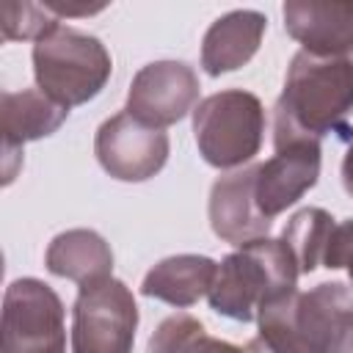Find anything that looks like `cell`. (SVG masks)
<instances>
[{
	"label": "cell",
	"instance_id": "cell-1",
	"mask_svg": "<svg viewBox=\"0 0 353 353\" xmlns=\"http://www.w3.org/2000/svg\"><path fill=\"white\" fill-rule=\"evenodd\" d=\"M259 353H353V287L320 281L292 290L256 314Z\"/></svg>",
	"mask_w": 353,
	"mask_h": 353
},
{
	"label": "cell",
	"instance_id": "cell-2",
	"mask_svg": "<svg viewBox=\"0 0 353 353\" xmlns=\"http://www.w3.org/2000/svg\"><path fill=\"white\" fill-rule=\"evenodd\" d=\"M353 113V58H317L295 52L273 108V135L353 141L347 116Z\"/></svg>",
	"mask_w": 353,
	"mask_h": 353
},
{
	"label": "cell",
	"instance_id": "cell-3",
	"mask_svg": "<svg viewBox=\"0 0 353 353\" xmlns=\"http://www.w3.org/2000/svg\"><path fill=\"white\" fill-rule=\"evenodd\" d=\"M298 262L281 240L259 237L218 262L215 281L207 292L210 309L237 320H256L259 309L270 301L298 290Z\"/></svg>",
	"mask_w": 353,
	"mask_h": 353
},
{
	"label": "cell",
	"instance_id": "cell-4",
	"mask_svg": "<svg viewBox=\"0 0 353 353\" xmlns=\"http://www.w3.org/2000/svg\"><path fill=\"white\" fill-rule=\"evenodd\" d=\"M113 72L108 47L72 25H55L33 44L36 88L63 108L85 105L99 97Z\"/></svg>",
	"mask_w": 353,
	"mask_h": 353
},
{
	"label": "cell",
	"instance_id": "cell-5",
	"mask_svg": "<svg viewBox=\"0 0 353 353\" xmlns=\"http://www.w3.org/2000/svg\"><path fill=\"white\" fill-rule=\"evenodd\" d=\"M193 135L207 165L245 168L262 149L265 108L256 94L243 88L210 94L193 110Z\"/></svg>",
	"mask_w": 353,
	"mask_h": 353
},
{
	"label": "cell",
	"instance_id": "cell-6",
	"mask_svg": "<svg viewBox=\"0 0 353 353\" xmlns=\"http://www.w3.org/2000/svg\"><path fill=\"white\" fill-rule=\"evenodd\" d=\"M138 303L121 279H102L77 290L72 306V353H132Z\"/></svg>",
	"mask_w": 353,
	"mask_h": 353
},
{
	"label": "cell",
	"instance_id": "cell-7",
	"mask_svg": "<svg viewBox=\"0 0 353 353\" xmlns=\"http://www.w3.org/2000/svg\"><path fill=\"white\" fill-rule=\"evenodd\" d=\"M0 353H66V309L41 279H14L3 295Z\"/></svg>",
	"mask_w": 353,
	"mask_h": 353
},
{
	"label": "cell",
	"instance_id": "cell-8",
	"mask_svg": "<svg viewBox=\"0 0 353 353\" xmlns=\"http://www.w3.org/2000/svg\"><path fill=\"white\" fill-rule=\"evenodd\" d=\"M171 143L163 130L146 127L127 110L105 119L94 138V154L119 182H146L163 171Z\"/></svg>",
	"mask_w": 353,
	"mask_h": 353
},
{
	"label": "cell",
	"instance_id": "cell-9",
	"mask_svg": "<svg viewBox=\"0 0 353 353\" xmlns=\"http://www.w3.org/2000/svg\"><path fill=\"white\" fill-rule=\"evenodd\" d=\"M276 154L256 165L254 199L265 218L281 215L320 179L323 149L306 135H273Z\"/></svg>",
	"mask_w": 353,
	"mask_h": 353
},
{
	"label": "cell",
	"instance_id": "cell-10",
	"mask_svg": "<svg viewBox=\"0 0 353 353\" xmlns=\"http://www.w3.org/2000/svg\"><path fill=\"white\" fill-rule=\"evenodd\" d=\"M199 91V74L185 61H152L132 77L124 110L146 127L165 130L196 110Z\"/></svg>",
	"mask_w": 353,
	"mask_h": 353
},
{
	"label": "cell",
	"instance_id": "cell-11",
	"mask_svg": "<svg viewBox=\"0 0 353 353\" xmlns=\"http://www.w3.org/2000/svg\"><path fill=\"white\" fill-rule=\"evenodd\" d=\"M69 116V108L58 105L39 88L3 91L0 94V132H3V185H8L22 165V146L52 135Z\"/></svg>",
	"mask_w": 353,
	"mask_h": 353
},
{
	"label": "cell",
	"instance_id": "cell-12",
	"mask_svg": "<svg viewBox=\"0 0 353 353\" xmlns=\"http://www.w3.org/2000/svg\"><path fill=\"white\" fill-rule=\"evenodd\" d=\"M287 33L303 52L317 58L353 55V3L287 0L281 8Z\"/></svg>",
	"mask_w": 353,
	"mask_h": 353
},
{
	"label": "cell",
	"instance_id": "cell-13",
	"mask_svg": "<svg viewBox=\"0 0 353 353\" xmlns=\"http://www.w3.org/2000/svg\"><path fill=\"white\" fill-rule=\"evenodd\" d=\"M254 182H256V165H245L215 179L207 210H210V226L215 237H221L223 243L245 245L251 240L268 237L273 221L259 212L254 199Z\"/></svg>",
	"mask_w": 353,
	"mask_h": 353
},
{
	"label": "cell",
	"instance_id": "cell-14",
	"mask_svg": "<svg viewBox=\"0 0 353 353\" xmlns=\"http://www.w3.org/2000/svg\"><path fill=\"white\" fill-rule=\"evenodd\" d=\"M268 19L259 11L251 8H237L223 17H218L201 41V66L210 77H221L226 72H234L245 66L265 36Z\"/></svg>",
	"mask_w": 353,
	"mask_h": 353
},
{
	"label": "cell",
	"instance_id": "cell-15",
	"mask_svg": "<svg viewBox=\"0 0 353 353\" xmlns=\"http://www.w3.org/2000/svg\"><path fill=\"white\" fill-rule=\"evenodd\" d=\"M44 265L52 276L85 287L113 276V251L94 229H66L50 240Z\"/></svg>",
	"mask_w": 353,
	"mask_h": 353
},
{
	"label": "cell",
	"instance_id": "cell-16",
	"mask_svg": "<svg viewBox=\"0 0 353 353\" xmlns=\"http://www.w3.org/2000/svg\"><path fill=\"white\" fill-rule=\"evenodd\" d=\"M218 262L204 254H176L160 259L141 281V295L171 303L176 309L193 306L215 281Z\"/></svg>",
	"mask_w": 353,
	"mask_h": 353
},
{
	"label": "cell",
	"instance_id": "cell-17",
	"mask_svg": "<svg viewBox=\"0 0 353 353\" xmlns=\"http://www.w3.org/2000/svg\"><path fill=\"white\" fill-rule=\"evenodd\" d=\"M331 232H334V218H331V212H325L320 207H303L287 221L279 240L295 256L301 276L314 273L323 265Z\"/></svg>",
	"mask_w": 353,
	"mask_h": 353
},
{
	"label": "cell",
	"instance_id": "cell-18",
	"mask_svg": "<svg viewBox=\"0 0 353 353\" xmlns=\"http://www.w3.org/2000/svg\"><path fill=\"white\" fill-rule=\"evenodd\" d=\"M146 353H251V350H243L232 342L210 336L201 320L179 312V314L165 317L154 328Z\"/></svg>",
	"mask_w": 353,
	"mask_h": 353
},
{
	"label": "cell",
	"instance_id": "cell-19",
	"mask_svg": "<svg viewBox=\"0 0 353 353\" xmlns=\"http://www.w3.org/2000/svg\"><path fill=\"white\" fill-rule=\"evenodd\" d=\"M0 17H3L0 28H3V39L6 41H33L36 44L55 25H61V19L44 3H28V0L3 3Z\"/></svg>",
	"mask_w": 353,
	"mask_h": 353
},
{
	"label": "cell",
	"instance_id": "cell-20",
	"mask_svg": "<svg viewBox=\"0 0 353 353\" xmlns=\"http://www.w3.org/2000/svg\"><path fill=\"white\" fill-rule=\"evenodd\" d=\"M323 268H328V270H347L350 287H353V218H347L342 223H334V232H331L328 245H325Z\"/></svg>",
	"mask_w": 353,
	"mask_h": 353
},
{
	"label": "cell",
	"instance_id": "cell-21",
	"mask_svg": "<svg viewBox=\"0 0 353 353\" xmlns=\"http://www.w3.org/2000/svg\"><path fill=\"white\" fill-rule=\"evenodd\" d=\"M44 6L58 17V19H63V17H91V14H97V11H102L105 8V3L102 6H77V3H61V0H44Z\"/></svg>",
	"mask_w": 353,
	"mask_h": 353
},
{
	"label": "cell",
	"instance_id": "cell-22",
	"mask_svg": "<svg viewBox=\"0 0 353 353\" xmlns=\"http://www.w3.org/2000/svg\"><path fill=\"white\" fill-rule=\"evenodd\" d=\"M342 185H345L347 196L353 199V141L347 143V152L342 157Z\"/></svg>",
	"mask_w": 353,
	"mask_h": 353
}]
</instances>
